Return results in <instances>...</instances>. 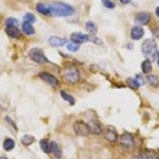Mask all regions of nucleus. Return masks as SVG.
<instances>
[{"label":"nucleus","mask_w":159,"mask_h":159,"mask_svg":"<svg viewBox=\"0 0 159 159\" xmlns=\"http://www.w3.org/2000/svg\"><path fill=\"white\" fill-rule=\"evenodd\" d=\"M67 48L69 51L72 52H75L78 51L79 48V44L72 43H71L67 45Z\"/></svg>","instance_id":"nucleus-29"},{"label":"nucleus","mask_w":159,"mask_h":159,"mask_svg":"<svg viewBox=\"0 0 159 159\" xmlns=\"http://www.w3.org/2000/svg\"><path fill=\"white\" fill-rule=\"evenodd\" d=\"M126 83L129 88L134 90H136L138 89L139 86H140V83H139L137 80L133 78H128L126 80Z\"/></svg>","instance_id":"nucleus-20"},{"label":"nucleus","mask_w":159,"mask_h":159,"mask_svg":"<svg viewBox=\"0 0 159 159\" xmlns=\"http://www.w3.org/2000/svg\"><path fill=\"white\" fill-rule=\"evenodd\" d=\"M156 14L157 16L159 18V6L157 7L156 10Z\"/></svg>","instance_id":"nucleus-33"},{"label":"nucleus","mask_w":159,"mask_h":159,"mask_svg":"<svg viewBox=\"0 0 159 159\" xmlns=\"http://www.w3.org/2000/svg\"><path fill=\"white\" fill-rule=\"evenodd\" d=\"M70 39L72 43L79 45L88 42L89 40V37L87 34L82 33L74 32L71 35Z\"/></svg>","instance_id":"nucleus-10"},{"label":"nucleus","mask_w":159,"mask_h":159,"mask_svg":"<svg viewBox=\"0 0 159 159\" xmlns=\"http://www.w3.org/2000/svg\"><path fill=\"white\" fill-rule=\"evenodd\" d=\"M150 15L146 12H142L138 14L135 18V22L140 25H145L148 24L150 20Z\"/></svg>","instance_id":"nucleus-11"},{"label":"nucleus","mask_w":159,"mask_h":159,"mask_svg":"<svg viewBox=\"0 0 159 159\" xmlns=\"http://www.w3.org/2000/svg\"><path fill=\"white\" fill-rule=\"evenodd\" d=\"M120 143L125 148H131L134 146L133 137L131 134L126 132L121 134L120 137Z\"/></svg>","instance_id":"nucleus-8"},{"label":"nucleus","mask_w":159,"mask_h":159,"mask_svg":"<svg viewBox=\"0 0 159 159\" xmlns=\"http://www.w3.org/2000/svg\"><path fill=\"white\" fill-rule=\"evenodd\" d=\"M144 34V30L141 27L136 26L132 29L131 36L133 40H138L141 39Z\"/></svg>","instance_id":"nucleus-13"},{"label":"nucleus","mask_w":159,"mask_h":159,"mask_svg":"<svg viewBox=\"0 0 159 159\" xmlns=\"http://www.w3.org/2000/svg\"><path fill=\"white\" fill-rule=\"evenodd\" d=\"M157 159H159V158H157Z\"/></svg>","instance_id":"nucleus-36"},{"label":"nucleus","mask_w":159,"mask_h":159,"mask_svg":"<svg viewBox=\"0 0 159 159\" xmlns=\"http://www.w3.org/2000/svg\"><path fill=\"white\" fill-rule=\"evenodd\" d=\"M135 159H157L154 153L148 150H143L138 152Z\"/></svg>","instance_id":"nucleus-15"},{"label":"nucleus","mask_w":159,"mask_h":159,"mask_svg":"<svg viewBox=\"0 0 159 159\" xmlns=\"http://www.w3.org/2000/svg\"><path fill=\"white\" fill-rule=\"evenodd\" d=\"M158 63L159 66V53L158 54Z\"/></svg>","instance_id":"nucleus-35"},{"label":"nucleus","mask_w":159,"mask_h":159,"mask_svg":"<svg viewBox=\"0 0 159 159\" xmlns=\"http://www.w3.org/2000/svg\"><path fill=\"white\" fill-rule=\"evenodd\" d=\"M40 146L42 150L46 154L51 153V144L47 139H42L40 141Z\"/></svg>","instance_id":"nucleus-16"},{"label":"nucleus","mask_w":159,"mask_h":159,"mask_svg":"<svg viewBox=\"0 0 159 159\" xmlns=\"http://www.w3.org/2000/svg\"><path fill=\"white\" fill-rule=\"evenodd\" d=\"M61 95L64 101H66L71 105H74L75 103V100L72 95L67 93L66 92L62 90L61 92Z\"/></svg>","instance_id":"nucleus-22"},{"label":"nucleus","mask_w":159,"mask_h":159,"mask_svg":"<svg viewBox=\"0 0 159 159\" xmlns=\"http://www.w3.org/2000/svg\"><path fill=\"white\" fill-rule=\"evenodd\" d=\"M3 147L5 151H9L14 149L15 147V142L13 139L8 138L4 140L3 143Z\"/></svg>","instance_id":"nucleus-17"},{"label":"nucleus","mask_w":159,"mask_h":159,"mask_svg":"<svg viewBox=\"0 0 159 159\" xmlns=\"http://www.w3.org/2000/svg\"><path fill=\"white\" fill-rule=\"evenodd\" d=\"M39 77L48 85L55 87L59 84L57 78L53 75L47 72H42L39 74Z\"/></svg>","instance_id":"nucleus-6"},{"label":"nucleus","mask_w":159,"mask_h":159,"mask_svg":"<svg viewBox=\"0 0 159 159\" xmlns=\"http://www.w3.org/2000/svg\"><path fill=\"white\" fill-rule=\"evenodd\" d=\"M136 79L137 80L138 82L140 83V85H143V84H144V80L143 79L142 75H138V76H137Z\"/></svg>","instance_id":"nucleus-31"},{"label":"nucleus","mask_w":159,"mask_h":159,"mask_svg":"<svg viewBox=\"0 0 159 159\" xmlns=\"http://www.w3.org/2000/svg\"><path fill=\"white\" fill-rule=\"evenodd\" d=\"M49 14L55 17H66L71 16L74 13L75 9L67 4L56 2L48 6Z\"/></svg>","instance_id":"nucleus-1"},{"label":"nucleus","mask_w":159,"mask_h":159,"mask_svg":"<svg viewBox=\"0 0 159 159\" xmlns=\"http://www.w3.org/2000/svg\"><path fill=\"white\" fill-rule=\"evenodd\" d=\"M0 159H7L6 157H0Z\"/></svg>","instance_id":"nucleus-34"},{"label":"nucleus","mask_w":159,"mask_h":159,"mask_svg":"<svg viewBox=\"0 0 159 159\" xmlns=\"http://www.w3.org/2000/svg\"><path fill=\"white\" fill-rule=\"evenodd\" d=\"M143 54L150 61H154L157 53V45L155 40L152 39H146L142 46Z\"/></svg>","instance_id":"nucleus-2"},{"label":"nucleus","mask_w":159,"mask_h":159,"mask_svg":"<svg viewBox=\"0 0 159 159\" xmlns=\"http://www.w3.org/2000/svg\"><path fill=\"white\" fill-rule=\"evenodd\" d=\"M89 131L92 134L98 135L102 131V127L100 122L96 120H92L87 123Z\"/></svg>","instance_id":"nucleus-9"},{"label":"nucleus","mask_w":159,"mask_h":159,"mask_svg":"<svg viewBox=\"0 0 159 159\" xmlns=\"http://www.w3.org/2000/svg\"><path fill=\"white\" fill-rule=\"evenodd\" d=\"M28 55L32 61L38 64H44L48 62L43 50L38 48H34L31 49Z\"/></svg>","instance_id":"nucleus-4"},{"label":"nucleus","mask_w":159,"mask_h":159,"mask_svg":"<svg viewBox=\"0 0 159 159\" xmlns=\"http://www.w3.org/2000/svg\"><path fill=\"white\" fill-rule=\"evenodd\" d=\"M102 2L104 6L106 7L107 8L112 9V8L115 7V4H114L113 2H111L110 0H102Z\"/></svg>","instance_id":"nucleus-30"},{"label":"nucleus","mask_w":159,"mask_h":159,"mask_svg":"<svg viewBox=\"0 0 159 159\" xmlns=\"http://www.w3.org/2000/svg\"><path fill=\"white\" fill-rule=\"evenodd\" d=\"M35 141V138L32 135L26 134L22 137L21 143L23 145L29 146L32 144Z\"/></svg>","instance_id":"nucleus-19"},{"label":"nucleus","mask_w":159,"mask_h":159,"mask_svg":"<svg viewBox=\"0 0 159 159\" xmlns=\"http://www.w3.org/2000/svg\"><path fill=\"white\" fill-rule=\"evenodd\" d=\"M86 30L87 31L91 34H94L96 33L97 29L95 24L92 21H89L86 23Z\"/></svg>","instance_id":"nucleus-25"},{"label":"nucleus","mask_w":159,"mask_h":159,"mask_svg":"<svg viewBox=\"0 0 159 159\" xmlns=\"http://www.w3.org/2000/svg\"><path fill=\"white\" fill-rule=\"evenodd\" d=\"M36 10L42 15H47L49 14V7L43 3H39L37 4Z\"/></svg>","instance_id":"nucleus-24"},{"label":"nucleus","mask_w":159,"mask_h":159,"mask_svg":"<svg viewBox=\"0 0 159 159\" xmlns=\"http://www.w3.org/2000/svg\"><path fill=\"white\" fill-rule=\"evenodd\" d=\"M7 27H16L18 26V22L16 19L9 18L6 20Z\"/></svg>","instance_id":"nucleus-28"},{"label":"nucleus","mask_w":159,"mask_h":159,"mask_svg":"<svg viewBox=\"0 0 159 159\" xmlns=\"http://www.w3.org/2000/svg\"><path fill=\"white\" fill-rule=\"evenodd\" d=\"M51 152L54 156L58 158H60L61 157V151L57 144L55 142H52L51 143Z\"/></svg>","instance_id":"nucleus-21"},{"label":"nucleus","mask_w":159,"mask_h":159,"mask_svg":"<svg viewBox=\"0 0 159 159\" xmlns=\"http://www.w3.org/2000/svg\"><path fill=\"white\" fill-rule=\"evenodd\" d=\"M105 139L110 143H114L118 138V134L116 129L112 126H108L103 131Z\"/></svg>","instance_id":"nucleus-7"},{"label":"nucleus","mask_w":159,"mask_h":159,"mask_svg":"<svg viewBox=\"0 0 159 159\" xmlns=\"http://www.w3.org/2000/svg\"><path fill=\"white\" fill-rule=\"evenodd\" d=\"M5 32L8 36L16 39L19 38L21 35L19 30L16 27H7Z\"/></svg>","instance_id":"nucleus-14"},{"label":"nucleus","mask_w":159,"mask_h":159,"mask_svg":"<svg viewBox=\"0 0 159 159\" xmlns=\"http://www.w3.org/2000/svg\"><path fill=\"white\" fill-rule=\"evenodd\" d=\"M151 61L147 59L142 63L141 65L142 71L144 74H148L151 72L152 70Z\"/></svg>","instance_id":"nucleus-23"},{"label":"nucleus","mask_w":159,"mask_h":159,"mask_svg":"<svg viewBox=\"0 0 159 159\" xmlns=\"http://www.w3.org/2000/svg\"><path fill=\"white\" fill-rule=\"evenodd\" d=\"M23 20H25V21H28L30 23H34L36 21V17L33 14L27 13L23 17Z\"/></svg>","instance_id":"nucleus-27"},{"label":"nucleus","mask_w":159,"mask_h":159,"mask_svg":"<svg viewBox=\"0 0 159 159\" xmlns=\"http://www.w3.org/2000/svg\"><path fill=\"white\" fill-rule=\"evenodd\" d=\"M73 128L75 134L79 136H86L89 133L87 123L82 120L75 121L74 123Z\"/></svg>","instance_id":"nucleus-5"},{"label":"nucleus","mask_w":159,"mask_h":159,"mask_svg":"<svg viewBox=\"0 0 159 159\" xmlns=\"http://www.w3.org/2000/svg\"><path fill=\"white\" fill-rule=\"evenodd\" d=\"M66 39L61 38L58 36H51L48 39V43L51 46L54 47H59L62 46L67 43Z\"/></svg>","instance_id":"nucleus-12"},{"label":"nucleus","mask_w":159,"mask_h":159,"mask_svg":"<svg viewBox=\"0 0 159 159\" xmlns=\"http://www.w3.org/2000/svg\"><path fill=\"white\" fill-rule=\"evenodd\" d=\"M131 0H120V2H121L122 3L124 4H126L129 3Z\"/></svg>","instance_id":"nucleus-32"},{"label":"nucleus","mask_w":159,"mask_h":159,"mask_svg":"<svg viewBox=\"0 0 159 159\" xmlns=\"http://www.w3.org/2000/svg\"><path fill=\"white\" fill-rule=\"evenodd\" d=\"M63 78L69 84L77 83L80 78L79 70L75 66L67 67L63 71Z\"/></svg>","instance_id":"nucleus-3"},{"label":"nucleus","mask_w":159,"mask_h":159,"mask_svg":"<svg viewBox=\"0 0 159 159\" xmlns=\"http://www.w3.org/2000/svg\"><path fill=\"white\" fill-rule=\"evenodd\" d=\"M22 27L23 32L28 35H31L34 34L35 32L34 28L33 27L30 22L25 21L22 24Z\"/></svg>","instance_id":"nucleus-18"},{"label":"nucleus","mask_w":159,"mask_h":159,"mask_svg":"<svg viewBox=\"0 0 159 159\" xmlns=\"http://www.w3.org/2000/svg\"><path fill=\"white\" fill-rule=\"evenodd\" d=\"M148 81L152 87H158L159 85V80L157 76L154 75H148L147 77Z\"/></svg>","instance_id":"nucleus-26"}]
</instances>
